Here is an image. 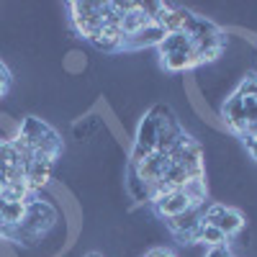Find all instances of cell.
<instances>
[{
    "mask_svg": "<svg viewBox=\"0 0 257 257\" xmlns=\"http://www.w3.org/2000/svg\"><path fill=\"white\" fill-rule=\"evenodd\" d=\"M11 139L18 142V144H24V147H29L34 152V160H44V162H52V165H54V160L62 152L59 134L47 121H41L36 116H26L24 121L18 123L16 137H11Z\"/></svg>",
    "mask_w": 257,
    "mask_h": 257,
    "instance_id": "obj_1",
    "label": "cell"
},
{
    "mask_svg": "<svg viewBox=\"0 0 257 257\" xmlns=\"http://www.w3.org/2000/svg\"><path fill=\"white\" fill-rule=\"evenodd\" d=\"M67 8L75 31L82 39L93 41L95 34L103 29V3H70Z\"/></svg>",
    "mask_w": 257,
    "mask_h": 257,
    "instance_id": "obj_2",
    "label": "cell"
},
{
    "mask_svg": "<svg viewBox=\"0 0 257 257\" xmlns=\"http://www.w3.org/2000/svg\"><path fill=\"white\" fill-rule=\"evenodd\" d=\"M203 221H206V224H213L216 229H221L229 239L237 237V234L244 229V216H242L237 208H226L224 203H211V206H206Z\"/></svg>",
    "mask_w": 257,
    "mask_h": 257,
    "instance_id": "obj_3",
    "label": "cell"
},
{
    "mask_svg": "<svg viewBox=\"0 0 257 257\" xmlns=\"http://www.w3.org/2000/svg\"><path fill=\"white\" fill-rule=\"evenodd\" d=\"M219 118H221V123H224V128L226 132H231V134H239V137H244V132H247V116H244V100L237 95V93H231L226 100H224V105H221V113H219Z\"/></svg>",
    "mask_w": 257,
    "mask_h": 257,
    "instance_id": "obj_4",
    "label": "cell"
},
{
    "mask_svg": "<svg viewBox=\"0 0 257 257\" xmlns=\"http://www.w3.org/2000/svg\"><path fill=\"white\" fill-rule=\"evenodd\" d=\"M134 167L139 170L142 180L152 188V193L157 196V188H160V183H162V178H165V170L170 167V157L162 155V152H152L147 160H142V162L134 165Z\"/></svg>",
    "mask_w": 257,
    "mask_h": 257,
    "instance_id": "obj_5",
    "label": "cell"
},
{
    "mask_svg": "<svg viewBox=\"0 0 257 257\" xmlns=\"http://www.w3.org/2000/svg\"><path fill=\"white\" fill-rule=\"evenodd\" d=\"M152 206L157 211V216H162V219L178 216V213L193 208L183 190H162V193H157V196L152 198Z\"/></svg>",
    "mask_w": 257,
    "mask_h": 257,
    "instance_id": "obj_6",
    "label": "cell"
},
{
    "mask_svg": "<svg viewBox=\"0 0 257 257\" xmlns=\"http://www.w3.org/2000/svg\"><path fill=\"white\" fill-rule=\"evenodd\" d=\"M167 36V31L160 24H149L142 31L132 34V36H123V52H137V49H149V47H160L162 39Z\"/></svg>",
    "mask_w": 257,
    "mask_h": 257,
    "instance_id": "obj_7",
    "label": "cell"
},
{
    "mask_svg": "<svg viewBox=\"0 0 257 257\" xmlns=\"http://www.w3.org/2000/svg\"><path fill=\"white\" fill-rule=\"evenodd\" d=\"M203 211H206V206L188 208V211L178 213V216H170V219H165V224H167V229L173 231L175 237L185 244V239L190 237V231H193V229H196V226L203 221Z\"/></svg>",
    "mask_w": 257,
    "mask_h": 257,
    "instance_id": "obj_8",
    "label": "cell"
},
{
    "mask_svg": "<svg viewBox=\"0 0 257 257\" xmlns=\"http://www.w3.org/2000/svg\"><path fill=\"white\" fill-rule=\"evenodd\" d=\"M52 162H44V160H31L26 165V183L34 193H41L47 185H52Z\"/></svg>",
    "mask_w": 257,
    "mask_h": 257,
    "instance_id": "obj_9",
    "label": "cell"
},
{
    "mask_svg": "<svg viewBox=\"0 0 257 257\" xmlns=\"http://www.w3.org/2000/svg\"><path fill=\"white\" fill-rule=\"evenodd\" d=\"M126 190L132 193V198H134L137 203H152V198H155L152 188H149V185L142 180L139 170H137L134 165L126 167Z\"/></svg>",
    "mask_w": 257,
    "mask_h": 257,
    "instance_id": "obj_10",
    "label": "cell"
},
{
    "mask_svg": "<svg viewBox=\"0 0 257 257\" xmlns=\"http://www.w3.org/2000/svg\"><path fill=\"white\" fill-rule=\"evenodd\" d=\"M162 67L167 72H188L193 67H198V59H196V47H193L190 52H175V54H167L162 57Z\"/></svg>",
    "mask_w": 257,
    "mask_h": 257,
    "instance_id": "obj_11",
    "label": "cell"
},
{
    "mask_svg": "<svg viewBox=\"0 0 257 257\" xmlns=\"http://www.w3.org/2000/svg\"><path fill=\"white\" fill-rule=\"evenodd\" d=\"M190 49H193V41H190V36H188V34H183V31H175V34H167V36L162 39V44L157 47L160 57H167V54H175V52H190Z\"/></svg>",
    "mask_w": 257,
    "mask_h": 257,
    "instance_id": "obj_12",
    "label": "cell"
},
{
    "mask_svg": "<svg viewBox=\"0 0 257 257\" xmlns=\"http://www.w3.org/2000/svg\"><path fill=\"white\" fill-rule=\"evenodd\" d=\"M26 216V203L24 201H8L0 196V219H3L8 226H18Z\"/></svg>",
    "mask_w": 257,
    "mask_h": 257,
    "instance_id": "obj_13",
    "label": "cell"
},
{
    "mask_svg": "<svg viewBox=\"0 0 257 257\" xmlns=\"http://www.w3.org/2000/svg\"><path fill=\"white\" fill-rule=\"evenodd\" d=\"M11 72H8V67H6V62L0 59V98H3L6 93H8V88H11Z\"/></svg>",
    "mask_w": 257,
    "mask_h": 257,
    "instance_id": "obj_14",
    "label": "cell"
},
{
    "mask_svg": "<svg viewBox=\"0 0 257 257\" xmlns=\"http://www.w3.org/2000/svg\"><path fill=\"white\" fill-rule=\"evenodd\" d=\"M242 139H244V147H247L249 157H252V160L257 162V137H249V134H244Z\"/></svg>",
    "mask_w": 257,
    "mask_h": 257,
    "instance_id": "obj_15",
    "label": "cell"
},
{
    "mask_svg": "<svg viewBox=\"0 0 257 257\" xmlns=\"http://www.w3.org/2000/svg\"><path fill=\"white\" fill-rule=\"evenodd\" d=\"M67 64H70V70H82V67H85V59H82V54H80V52H70Z\"/></svg>",
    "mask_w": 257,
    "mask_h": 257,
    "instance_id": "obj_16",
    "label": "cell"
},
{
    "mask_svg": "<svg viewBox=\"0 0 257 257\" xmlns=\"http://www.w3.org/2000/svg\"><path fill=\"white\" fill-rule=\"evenodd\" d=\"M206 257H231L229 244H226V247H211V249L206 252Z\"/></svg>",
    "mask_w": 257,
    "mask_h": 257,
    "instance_id": "obj_17",
    "label": "cell"
},
{
    "mask_svg": "<svg viewBox=\"0 0 257 257\" xmlns=\"http://www.w3.org/2000/svg\"><path fill=\"white\" fill-rule=\"evenodd\" d=\"M144 257H175V254L170 252V249H165V247H152V249H149Z\"/></svg>",
    "mask_w": 257,
    "mask_h": 257,
    "instance_id": "obj_18",
    "label": "cell"
},
{
    "mask_svg": "<svg viewBox=\"0 0 257 257\" xmlns=\"http://www.w3.org/2000/svg\"><path fill=\"white\" fill-rule=\"evenodd\" d=\"M6 183H8L6 175H0V196H3V190H6Z\"/></svg>",
    "mask_w": 257,
    "mask_h": 257,
    "instance_id": "obj_19",
    "label": "cell"
},
{
    "mask_svg": "<svg viewBox=\"0 0 257 257\" xmlns=\"http://www.w3.org/2000/svg\"><path fill=\"white\" fill-rule=\"evenodd\" d=\"M88 257H103V254H100V252H90Z\"/></svg>",
    "mask_w": 257,
    "mask_h": 257,
    "instance_id": "obj_20",
    "label": "cell"
}]
</instances>
